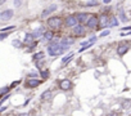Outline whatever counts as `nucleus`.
I'll return each instance as SVG.
<instances>
[{
    "instance_id": "f257e3e1",
    "label": "nucleus",
    "mask_w": 131,
    "mask_h": 116,
    "mask_svg": "<svg viewBox=\"0 0 131 116\" xmlns=\"http://www.w3.org/2000/svg\"><path fill=\"white\" fill-rule=\"evenodd\" d=\"M66 49L67 48L62 47L59 43H50V45L48 47V53L50 56H57V54H59V53L64 52Z\"/></svg>"
},
{
    "instance_id": "f03ea898",
    "label": "nucleus",
    "mask_w": 131,
    "mask_h": 116,
    "mask_svg": "<svg viewBox=\"0 0 131 116\" xmlns=\"http://www.w3.org/2000/svg\"><path fill=\"white\" fill-rule=\"evenodd\" d=\"M48 25L50 26L52 29L58 30V29H61V26H62V19L59 17H53V18H50L48 21Z\"/></svg>"
},
{
    "instance_id": "7ed1b4c3",
    "label": "nucleus",
    "mask_w": 131,
    "mask_h": 116,
    "mask_svg": "<svg viewBox=\"0 0 131 116\" xmlns=\"http://www.w3.org/2000/svg\"><path fill=\"white\" fill-rule=\"evenodd\" d=\"M98 23H99L98 17L91 16V17H89V19H87V22H86V26H87L89 29H96V27H98Z\"/></svg>"
},
{
    "instance_id": "20e7f679",
    "label": "nucleus",
    "mask_w": 131,
    "mask_h": 116,
    "mask_svg": "<svg viewBox=\"0 0 131 116\" xmlns=\"http://www.w3.org/2000/svg\"><path fill=\"white\" fill-rule=\"evenodd\" d=\"M98 19H99L98 26L100 29H104V27H107V26H109V17H108L107 14H102V17L98 18Z\"/></svg>"
},
{
    "instance_id": "39448f33",
    "label": "nucleus",
    "mask_w": 131,
    "mask_h": 116,
    "mask_svg": "<svg viewBox=\"0 0 131 116\" xmlns=\"http://www.w3.org/2000/svg\"><path fill=\"white\" fill-rule=\"evenodd\" d=\"M77 19H76V17L75 16H68L66 18V25L68 26V27H76L77 26Z\"/></svg>"
},
{
    "instance_id": "423d86ee",
    "label": "nucleus",
    "mask_w": 131,
    "mask_h": 116,
    "mask_svg": "<svg viewBox=\"0 0 131 116\" xmlns=\"http://www.w3.org/2000/svg\"><path fill=\"white\" fill-rule=\"evenodd\" d=\"M59 87L62 90H70L71 87H72V84H71V80L68 79H64V80H62V81L59 83Z\"/></svg>"
},
{
    "instance_id": "0eeeda50",
    "label": "nucleus",
    "mask_w": 131,
    "mask_h": 116,
    "mask_svg": "<svg viewBox=\"0 0 131 116\" xmlns=\"http://www.w3.org/2000/svg\"><path fill=\"white\" fill-rule=\"evenodd\" d=\"M76 19H77V22H81V23H86L87 19H89V14L87 13H79L77 16H75Z\"/></svg>"
},
{
    "instance_id": "6e6552de",
    "label": "nucleus",
    "mask_w": 131,
    "mask_h": 116,
    "mask_svg": "<svg viewBox=\"0 0 131 116\" xmlns=\"http://www.w3.org/2000/svg\"><path fill=\"white\" fill-rule=\"evenodd\" d=\"M85 34V27L82 25H77L76 27H73V35L75 36H81Z\"/></svg>"
},
{
    "instance_id": "1a4fd4ad",
    "label": "nucleus",
    "mask_w": 131,
    "mask_h": 116,
    "mask_svg": "<svg viewBox=\"0 0 131 116\" xmlns=\"http://www.w3.org/2000/svg\"><path fill=\"white\" fill-rule=\"evenodd\" d=\"M13 17V12L12 10H4V12H1V14H0V18H1L3 21H8V19H10Z\"/></svg>"
},
{
    "instance_id": "9d476101",
    "label": "nucleus",
    "mask_w": 131,
    "mask_h": 116,
    "mask_svg": "<svg viewBox=\"0 0 131 116\" xmlns=\"http://www.w3.org/2000/svg\"><path fill=\"white\" fill-rule=\"evenodd\" d=\"M130 49V45L129 44H122V45H120L118 48H117V53H118L120 56H123L126 52H127Z\"/></svg>"
},
{
    "instance_id": "9b49d317",
    "label": "nucleus",
    "mask_w": 131,
    "mask_h": 116,
    "mask_svg": "<svg viewBox=\"0 0 131 116\" xmlns=\"http://www.w3.org/2000/svg\"><path fill=\"white\" fill-rule=\"evenodd\" d=\"M41 83L39 79H30L28 80V83H27V87H30V88H35V87H37L39 84Z\"/></svg>"
},
{
    "instance_id": "f8f14e48",
    "label": "nucleus",
    "mask_w": 131,
    "mask_h": 116,
    "mask_svg": "<svg viewBox=\"0 0 131 116\" xmlns=\"http://www.w3.org/2000/svg\"><path fill=\"white\" fill-rule=\"evenodd\" d=\"M55 8H57L55 5H52L50 8H48L46 10H44V12L41 13V17H43V18H46V17H48L49 14H50L52 12H54V10H55Z\"/></svg>"
},
{
    "instance_id": "ddd939ff",
    "label": "nucleus",
    "mask_w": 131,
    "mask_h": 116,
    "mask_svg": "<svg viewBox=\"0 0 131 116\" xmlns=\"http://www.w3.org/2000/svg\"><path fill=\"white\" fill-rule=\"evenodd\" d=\"M31 35H32L34 38H40L41 35H44V29H43V27H40V29H36V30L34 31V32L31 34Z\"/></svg>"
},
{
    "instance_id": "4468645a",
    "label": "nucleus",
    "mask_w": 131,
    "mask_h": 116,
    "mask_svg": "<svg viewBox=\"0 0 131 116\" xmlns=\"http://www.w3.org/2000/svg\"><path fill=\"white\" fill-rule=\"evenodd\" d=\"M54 38V34L52 32V31H46V32H44V40L45 41H50V40H53Z\"/></svg>"
},
{
    "instance_id": "2eb2a0df",
    "label": "nucleus",
    "mask_w": 131,
    "mask_h": 116,
    "mask_svg": "<svg viewBox=\"0 0 131 116\" xmlns=\"http://www.w3.org/2000/svg\"><path fill=\"white\" fill-rule=\"evenodd\" d=\"M52 92L50 90H45L44 93H43V94H41V99L43 101H48V99H50V98H52Z\"/></svg>"
},
{
    "instance_id": "dca6fc26",
    "label": "nucleus",
    "mask_w": 131,
    "mask_h": 116,
    "mask_svg": "<svg viewBox=\"0 0 131 116\" xmlns=\"http://www.w3.org/2000/svg\"><path fill=\"white\" fill-rule=\"evenodd\" d=\"M25 43L26 44H31V45H32V44H34V36H32V35H31V34H26Z\"/></svg>"
},
{
    "instance_id": "f3484780",
    "label": "nucleus",
    "mask_w": 131,
    "mask_h": 116,
    "mask_svg": "<svg viewBox=\"0 0 131 116\" xmlns=\"http://www.w3.org/2000/svg\"><path fill=\"white\" fill-rule=\"evenodd\" d=\"M118 16H120V18H121V21H122V22H126V21H127V17H126L123 9H118Z\"/></svg>"
},
{
    "instance_id": "a211bd4d",
    "label": "nucleus",
    "mask_w": 131,
    "mask_h": 116,
    "mask_svg": "<svg viewBox=\"0 0 131 116\" xmlns=\"http://www.w3.org/2000/svg\"><path fill=\"white\" fill-rule=\"evenodd\" d=\"M109 26L111 27H114V26H118V21H117L116 17H112L109 18Z\"/></svg>"
},
{
    "instance_id": "6ab92c4d",
    "label": "nucleus",
    "mask_w": 131,
    "mask_h": 116,
    "mask_svg": "<svg viewBox=\"0 0 131 116\" xmlns=\"http://www.w3.org/2000/svg\"><path fill=\"white\" fill-rule=\"evenodd\" d=\"M43 57H44V53L40 52V53H36V54H35L32 58H34V61H36V59H41Z\"/></svg>"
},
{
    "instance_id": "aec40b11",
    "label": "nucleus",
    "mask_w": 131,
    "mask_h": 116,
    "mask_svg": "<svg viewBox=\"0 0 131 116\" xmlns=\"http://www.w3.org/2000/svg\"><path fill=\"white\" fill-rule=\"evenodd\" d=\"M72 57H73V54H68L67 57H64V58H63V63L67 65V63H68V62L72 59Z\"/></svg>"
},
{
    "instance_id": "412c9836",
    "label": "nucleus",
    "mask_w": 131,
    "mask_h": 116,
    "mask_svg": "<svg viewBox=\"0 0 131 116\" xmlns=\"http://www.w3.org/2000/svg\"><path fill=\"white\" fill-rule=\"evenodd\" d=\"M98 1H86L85 3V5H87V7H95V5H98Z\"/></svg>"
},
{
    "instance_id": "4be33fe9",
    "label": "nucleus",
    "mask_w": 131,
    "mask_h": 116,
    "mask_svg": "<svg viewBox=\"0 0 131 116\" xmlns=\"http://www.w3.org/2000/svg\"><path fill=\"white\" fill-rule=\"evenodd\" d=\"M8 90H9V87L3 88V89H1V94H7V93H8Z\"/></svg>"
},
{
    "instance_id": "5701e85b",
    "label": "nucleus",
    "mask_w": 131,
    "mask_h": 116,
    "mask_svg": "<svg viewBox=\"0 0 131 116\" xmlns=\"http://www.w3.org/2000/svg\"><path fill=\"white\" fill-rule=\"evenodd\" d=\"M41 76L45 79V77H48L49 76V72H48V71H43V72H41Z\"/></svg>"
},
{
    "instance_id": "b1692460",
    "label": "nucleus",
    "mask_w": 131,
    "mask_h": 116,
    "mask_svg": "<svg viewBox=\"0 0 131 116\" xmlns=\"http://www.w3.org/2000/svg\"><path fill=\"white\" fill-rule=\"evenodd\" d=\"M107 35H109V30H105V31H103V32L100 34V36H107Z\"/></svg>"
},
{
    "instance_id": "393cba45",
    "label": "nucleus",
    "mask_w": 131,
    "mask_h": 116,
    "mask_svg": "<svg viewBox=\"0 0 131 116\" xmlns=\"http://www.w3.org/2000/svg\"><path fill=\"white\" fill-rule=\"evenodd\" d=\"M107 116H120V112H109Z\"/></svg>"
},
{
    "instance_id": "a878e982",
    "label": "nucleus",
    "mask_w": 131,
    "mask_h": 116,
    "mask_svg": "<svg viewBox=\"0 0 131 116\" xmlns=\"http://www.w3.org/2000/svg\"><path fill=\"white\" fill-rule=\"evenodd\" d=\"M130 101H126V103H123V108H127V107H130Z\"/></svg>"
},
{
    "instance_id": "bb28decb",
    "label": "nucleus",
    "mask_w": 131,
    "mask_h": 116,
    "mask_svg": "<svg viewBox=\"0 0 131 116\" xmlns=\"http://www.w3.org/2000/svg\"><path fill=\"white\" fill-rule=\"evenodd\" d=\"M8 36V34H0V40H3V39H5Z\"/></svg>"
},
{
    "instance_id": "cd10ccee",
    "label": "nucleus",
    "mask_w": 131,
    "mask_h": 116,
    "mask_svg": "<svg viewBox=\"0 0 131 116\" xmlns=\"http://www.w3.org/2000/svg\"><path fill=\"white\" fill-rule=\"evenodd\" d=\"M14 29V26H10V27H5V29H3L1 31H9V30H13Z\"/></svg>"
},
{
    "instance_id": "c85d7f7f",
    "label": "nucleus",
    "mask_w": 131,
    "mask_h": 116,
    "mask_svg": "<svg viewBox=\"0 0 131 116\" xmlns=\"http://www.w3.org/2000/svg\"><path fill=\"white\" fill-rule=\"evenodd\" d=\"M21 4H22V1H14V5L16 7H21Z\"/></svg>"
},
{
    "instance_id": "c756f323",
    "label": "nucleus",
    "mask_w": 131,
    "mask_h": 116,
    "mask_svg": "<svg viewBox=\"0 0 131 116\" xmlns=\"http://www.w3.org/2000/svg\"><path fill=\"white\" fill-rule=\"evenodd\" d=\"M13 44H14V45H16V47H18V45H19V47H21V43H18V41H14V43H13Z\"/></svg>"
},
{
    "instance_id": "7c9ffc66",
    "label": "nucleus",
    "mask_w": 131,
    "mask_h": 116,
    "mask_svg": "<svg viewBox=\"0 0 131 116\" xmlns=\"http://www.w3.org/2000/svg\"><path fill=\"white\" fill-rule=\"evenodd\" d=\"M122 30H125V31H127V30H131V26H129V27H123Z\"/></svg>"
},
{
    "instance_id": "2f4dec72",
    "label": "nucleus",
    "mask_w": 131,
    "mask_h": 116,
    "mask_svg": "<svg viewBox=\"0 0 131 116\" xmlns=\"http://www.w3.org/2000/svg\"><path fill=\"white\" fill-rule=\"evenodd\" d=\"M19 116H30V115H27V114H23V115H19Z\"/></svg>"
},
{
    "instance_id": "473e14b6",
    "label": "nucleus",
    "mask_w": 131,
    "mask_h": 116,
    "mask_svg": "<svg viewBox=\"0 0 131 116\" xmlns=\"http://www.w3.org/2000/svg\"><path fill=\"white\" fill-rule=\"evenodd\" d=\"M1 4H4V1H0V5H1Z\"/></svg>"
}]
</instances>
